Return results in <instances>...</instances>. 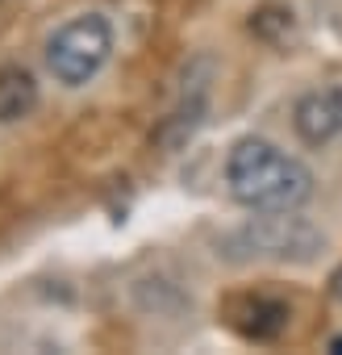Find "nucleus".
Here are the masks:
<instances>
[{"label": "nucleus", "mask_w": 342, "mask_h": 355, "mask_svg": "<svg viewBox=\"0 0 342 355\" xmlns=\"http://www.w3.org/2000/svg\"><path fill=\"white\" fill-rule=\"evenodd\" d=\"M226 313H230V326H238L246 338H259V343L284 334L288 326V305L276 297H234Z\"/></svg>", "instance_id": "nucleus-5"}, {"label": "nucleus", "mask_w": 342, "mask_h": 355, "mask_svg": "<svg viewBox=\"0 0 342 355\" xmlns=\"http://www.w3.org/2000/svg\"><path fill=\"white\" fill-rule=\"evenodd\" d=\"M330 351H334V355H342V334H338V338H330Z\"/></svg>", "instance_id": "nucleus-8"}, {"label": "nucleus", "mask_w": 342, "mask_h": 355, "mask_svg": "<svg viewBox=\"0 0 342 355\" xmlns=\"http://www.w3.org/2000/svg\"><path fill=\"white\" fill-rule=\"evenodd\" d=\"M292 209H267V218L246 222L226 239L234 259H313L321 251V234L305 218H288Z\"/></svg>", "instance_id": "nucleus-3"}, {"label": "nucleus", "mask_w": 342, "mask_h": 355, "mask_svg": "<svg viewBox=\"0 0 342 355\" xmlns=\"http://www.w3.org/2000/svg\"><path fill=\"white\" fill-rule=\"evenodd\" d=\"M226 184L246 209H300L313 197V171L267 138H242L226 159Z\"/></svg>", "instance_id": "nucleus-1"}, {"label": "nucleus", "mask_w": 342, "mask_h": 355, "mask_svg": "<svg viewBox=\"0 0 342 355\" xmlns=\"http://www.w3.org/2000/svg\"><path fill=\"white\" fill-rule=\"evenodd\" d=\"M38 109V84L26 67H0V121H21Z\"/></svg>", "instance_id": "nucleus-6"}, {"label": "nucleus", "mask_w": 342, "mask_h": 355, "mask_svg": "<svg viewBox=\"0 0 342 355\" xmlns=\"http://www.w3.org/2000/svg\"><path fill=\"white\" fill-rule=\"evenodd\" d=\"M113 51V26L100 13H84L67 21L51 42H46V67L59 84H88Z\"/></svg>", "instance_id": "nucleus-2"}, {"label": "nucleus", "mask_w": 342, "mask_h": 355, "mask_svg": "<svg viewBox=\"0 0 342 355\" xmlns=\"http://www.w3.org/2000/svg\"><path fill=\"white\" fill-rule=\"evenodd\" d=\"M330 288H334V297L342 301V272H334V284H330Z\"/></svg>", "instance_id": "nucleus-7"}, {"label": "nucleus", "mask_w": 342, "mask_h": 355, "mask_svg": "<svg viewBox=\"0 0 342 355\" xmlns=\"http://www.w3.org/2000/svg\"><path fill=\"white\" fill-rule=\"evenodd\" d=\"M292 125L300 142L309 146H330L342 138V88H313L296 101Z\"/></svg>", "instance_id": "nucleus-4"}]
</instances>
